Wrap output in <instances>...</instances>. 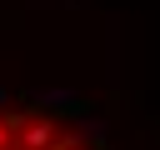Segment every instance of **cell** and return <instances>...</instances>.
I'll return each mask as SVG.
<instances>
[{
  "instance_id": "obj_1",
  "label": "cell",
  "mask_w": 160,
  "mask_h": 150,
  "mask_svg": "<svg viewBox=\"0 0 160 150\" xmlns=\"http://www.w3.org/2000/svg\"><path fill=\"white\" fill-rule=\"evenodd\" d=\"M60 130H55V120L50 115H35V120H25L20 130H15V140L25 145V150H50V140H55Z\"/></svg>"
},
{
  "instance_id": "obj_2",
  "label": "cell",
  "mask_w": 160,
  "mask_h": 150,
  "mask_svg": "<svg viewBox=\"0 0 160 150\" xmlns=\"http://www.w3.org/2000/svg\"><path fill=\"white\" fill-rule=\"evenodd\" d=\"M35 105H40V110H65V115H75V110H80V95H75V90H35Z\"/></svg>"
},
{
  "instance_id": "obj_3",
  "label": "cell",
  "mask_w": 160,
  "mask_h": 150,
  "mask_svg": "<svg viewBox=\"0 0 160 150\" xmlns=\"http://www.w3.org/2000/svg\"><path fill=\"white\" fill-rule=\"evenodd\" d=\"M70 120H75V135H80L85 145H100V140H105V120H100V115H90L85 105H80Z\"/></svg>"
},
{
  "instance_id": "obj_4",
  "label": "cell",
  "mask_w": 160,
  "mask_h": 150,
  "mask_svg": "<svg viewBox=\"0 0 160 150\" xmlns=\"http://www.w3.org/2000/svg\"><path fill=\"white\" fill-rule=\"evenodd\" d=\"M0 125H5L10 135H15V130L25 125V110H10V105H0Z\"/></svg>"
},
{
  "instance_id": "obj_5",
  "label": "cell",
  "mask_w": 160,
  "mask_h": 150,
  "mask_svg": "<svg viewBox=\"0 0 160 150\" xmlns=\"http://www.w3.org/2000/svg\"><path fill=\"white\" fill-rule=\"evenodd\" d=\"M0 150H25V145H20V140H15V135H10V140H5V145H0Z\"/></svg>"
},
{
  "instance_id": "obj_6",
  "label": "cell",
  "mask_w": 160,
  "mask_h": 150,
  "mask_svg": "<svg viewBox=\"0 0 160 150\" xmlns=\"http://www.w3.org/2000/svg\"><path fill=\"white\" fill-rule=\"evenodd\" d=\"M5 140H10V130H5V125H0V145H5Z\"/></svg>"
},
{
  "instance_id": "obj_7",
  "label": "cell",
  "mask_w": 160,
  "mask_h": 150,
  "mask_svg": "<svg viewBox=\"0 0 160 150\" xmlns=\"http://www.w3.org/2000/svg\"><path fill=\"white\" fill-rule=\"evenodd\" d=\"M0 105H10V95H5V90H0Z\"/></svg>"
}]
</instances>
